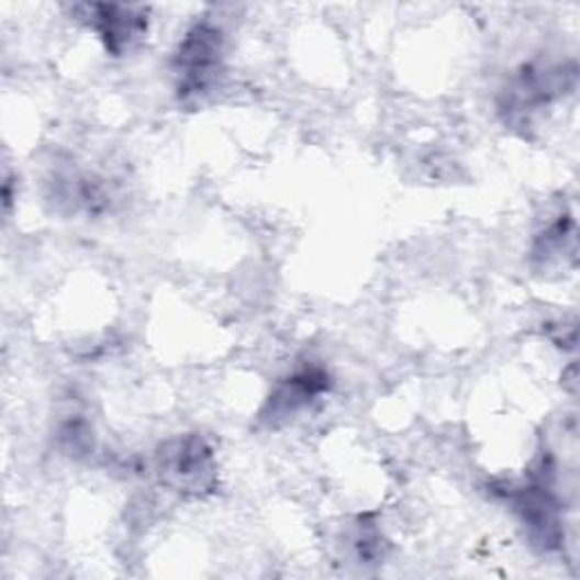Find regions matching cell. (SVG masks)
<instances>
[{"label": "cell", "mask_w": 580, "mask_h": 580, "mask_svg": "<svg viewBox=\"0 0 580 580\" xmlns=\"http://www.w3.org/2000/svg\"><path fill=\"white\" fill-rule=\"evenodd\" d=\"M209 465H211V454L204 447V443L198 438L179 443L177 451L166 456V471L185 486L200 483V479L209 475Z\"/></svg>", "instance_id": "cell-1"}]
</instances>
